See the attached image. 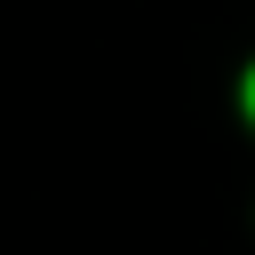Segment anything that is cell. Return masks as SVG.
<instances>
[{
  "label": "cell",
  "instance_id": "cell-1",
  "mask_svg": "<svg viewBox=\"0 0 255 255\" xmlns=\"http://www.w3.org/2000/svg\"><path fill=\"white\" fill-rule=\"evenodd\" d=\"M239 104H247V120H255V72H247V88H239Z\"/></svg>",
  "mask_w": 255,
  "mask_h": 255
}]
</instances>
